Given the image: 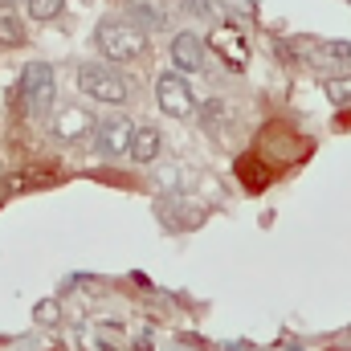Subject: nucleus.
Masks as SVG:
<instances>
[{"mask_svg":"<svg viewBox=\"0 0 351 351\" xmlns=\"http://www.w3.org/2000/svg\"><path fill=\"white\" fill-rule=\"evenodd\" d=\"M94 45L98 53L114 66V62H139L147 53V33L135 25V21H123V16H106L98 21L94 29Z\"/></svg>","mask_w":351,"mask_h":351,"instance_id":"nucleus-1","label":"nucleus"},{"mask_svg":"<svg viewBox=\"0 0 351 351\" xmlns=\"http://www.w3.org/2000/svg\"><path fill=\"white\" fill-rule=\"evenodd\" d=\"M16 98L25 106L29 119H45L53 110V98H58V78H53V66L49 62H29L21 70V86H16Z\"/></svg>","mask_w":351,"mask_h":351,"instance_id":"nucleus-2","label":"nucleus"},{"mask_svg":"<svg viewBox=\"0 0 351 351\" xmlns=\"http://www.w3.org/2000/svg\"><path fill=\"white\" fill-rule=\"evenodd\" d=\"M78 90L94 102H110V106H123L131 98L127 74H119L110 62H82L78 66Z\"/></svg>","mask_w":351,"mask_h":351,"instance_id":"nucleus-3","label":"nucleus"},{"mask_svg":"<svg viewBox=\"0 0 351 351\" xmlns=\"http://www.w3.org/2000/svg\"><path fill=\"white\" fill-rule=\"evenodd\" d=\"M135 123L127 114H114V119H102L98 131H94V156L98 160H123L131 156V139H135Z\"/></svg>","mask_w":351,"mask_h":351,"instance_id":"nucleus-4","label":"nucleus"},{"mask_svg":"<svg viewBox=\"0 0 351 351\" xmlns=\"http://www.w3.org/2000/svg\"><path fill=\"white\" fill-rule=\"evenodd\" d=\"M156 102H160V110L172 114V119H192V110H196V98H192V90H188V78H180L176 70H168V74L156 78Z\"/></svg>","mask_w":351,"mask_h":351,"instance_id":"nucleus-5","label":"nucleus"},{"mask_svg":"<svg viewBox=\"0 0 351 351\" xmlns=\"http://www.w3.org/2000/svg\"><path fill=\"white\" fill-rule=\"evenodd\" d=\"M98 131V119H94V110L86 106H66V110H58V119H53V135L62 139V143H82L86 135Z\"/></svg>","mask_w":351,"mask_h":351,"instance_id":"nucleus-6","label":"nucleus"},{"mask_svg":"<svg viewBox=\"0 0 351 351\" xmlns=\"http://www.w3.org/2000/svg\"><path fill=\"white\" fill-rule=\"evenodd\" d=\"M204 37H196V33H176L172 45H168V53H172V66L176 74H196V70H204Z\"/></svg>","mask_w":351,"mask_h":351,"instance_id":"nucleus-7","label":"nucleus"},{"mask_svg":"<svg viewBox=\"0 0 351 351\" xmlns=\"http://www.w3.org/2000/svg\"><path fill=\"white\" fill-rule=\"evenodd\" d=\"M306 58L331 74H351V41H319Z\"/></svg>","mask_w":351,"mask_h":351,"instance_id":"nucleus-8","label":"nucleus"},{"mask_svg":"<svg viewBox=\"0 0 351 351\" xmlns=\"http://www.w3.org/2000/svg\"><path fill=\"white\" fill-rule=\"evenodd\" d=\"M208 45L225 58V66H229V70H241V66H245V58H250L245 37H241L237 29H229V25H225V29H217V33L208 37Z\"/></svg>","mask_w":351,"mask_h":351,"instance_id":"nucleus-9","label":"nucleus"},{"mask_svg":"<svg viewBox=\"0 0 351 351\" xmlns=\"http://www.w3.org/2000/svg\"><path fill=\"white\" fill-rule=\"evenodd\" d=\"M160 152H164V135H160V127L139 123V131H135V139H131V160H135V164H156Z\"/></svg>","mask_w":351,"mask_h":351,"instance_id":"nucleus-10","label":"nucleus"},{"mask_svg":"<svg viewBox=\"0 0 351 351\" xmlns=\"http://www.w3.org/2000/svg\"><path fill=\"white\" fill-rule=\"evenodd\" d=\"M131 12H135V25L147 33V29H168V12L152 0H131Z\"/></svg>","mask_w":351,"mask_h":351,"instance_id":"nucleus-11","label":"nucleus"},{"mask_svg":"<svg viewBox=\"0 0 351 351\" xmlns=\"http://www.w3.org/2000/svg\"><path fill=\"white\" fill-rule=\"evenodd\" d=\"M0 45L4 49H21L25 45V25L12 8H0Z\"/></svg>","mask_w":351,"mask_h":351,"instance_id":"nucleus-12","label":"nucleus"},{"mask_svg":"<svg viewBox=\"0 0 351 351\" xmlns=\"http://www.w3.org/2000/svg\"><path fill=\"white\" fill-rule=\"evenodd\" d=\"M323 86H327V98H331V102L351 106V74H331Z\"/></svg>","mask_w":351,"mask_h":351,"instance_id":"nucleus-13","label":"nucleus"},{"mask_svg":"<svg viewBox=\"0 0 351 351\" xmlns=\"http://www.w3.org/2000/svg\"><path fill=\"white\" fill-rule=\"evenodd\" d=\"M25 4H29V16L33 21H53L66 8V0H25Z\"/></svg>","mask_w":351,"mask_h":351,"instance_id":"nucleus-14","label":"nucleus"},{"mask_svg":"<svg viewBox=\"0 0 351 351\" xmlns=\"http://www.w3.org/2000/svg\"><path fill=\"white\" fill-rule=\"evenodd\" d=\"M33 319H37V323H49V327H53V323L62 319V306H58L53 298H49V302H37V311H33Z\"/></svg>","mask_w":351,"mask_h":351,"instance_id":"nucleus-15","label":"nucleus"},{"mask_svg":"<svg viewBox=\"0 0 351 351\" xmlns=\"http://www.w3.org/2000/svg\"><path fill=\"white\" fill-rule=\"evenodd\" d=\"M176 8L188 16H213V0H176Z\"/></svg>","mask_w":351,"mask_h":351,"instance_id":"nucleus-16","label":"nucleus"},{"mask_svg":"<svg viewBox=\"0 0 351 351\" xmlns=\"http://www.w3.org/2000/svg\"><path fill=\"white\" fill-rule=\"evenodd\" d=\"M225 351H250V343H225Z\"/></svg>","mask_w":351,"mask_h":351,"instance_id":"nucleus-17","label":"nucleus"},{"mask_svg":"<svg viewBox=\"0 0 351 351\" xmlns=\"http://www.w3.org/2000/svg\"><path fill=\"white\" fill-rule=\"evenodd\" d=\"M12 4H16V0H0V8H12Z\"/></svg>","mask_w":351,"mask_h":351,"instance_id":"nucleus-18","label":"nucleus"},{"mask_svg":"<svg viewBox=\"0 0 351 351\" xmlns=\"http://www.w3.org/2000/svg\"><path fill=\"white\" fill-rule=\"evenodd\" d=\"M286 351H302V348H286Z\"/></svg>","mask_w":351,"mask_h":351,"instance_id":"nucleus-19","label":"nucleus"},{"mask_svg":"<svg viewBox=\"0 0 351 351\" xmlns=\"http://www.w3.org/2000/svg\"><path fill=\"white\" fill-rule=\"evenodd\" d=\"M348 4H351V0H348Z\"/></svg>","mask_w":351,"mask_h":351,"instance_id":"nucleus-20","label":"nucleus"}]
</instances>
